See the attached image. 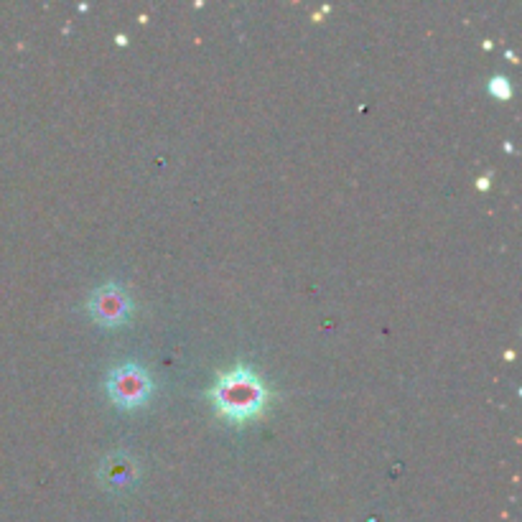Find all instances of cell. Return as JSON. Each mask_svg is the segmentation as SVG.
Segmentation results:
<instances>
[{"mask_svg":"<svg viewBox=\"0 0 522 522\" xmlns=\"http://www.w3.org/2000/svg\"><path fill=\"white\" fill-rule=\"evenodd\" d=\"M265 398H268V393H265L263 382L247 367H237V370L222 375V380L214 388V403H217L219 413L230 421H247V418L258 416Z\"/></svg>","mask_w":522,"mask_h":522,"instance_id":"obj_1","label":"cell"},{"mask_svg":"<svg viewBox=\"0 0 522 522\" xmlns=\"http://www.w3.org/2000/svg\"><path fill=\"white\" fill-rule=\"evenodd\" d=\"M107 390H110V398L123 408H138L151 398V380L141 367L123 365L113 370Z\"/></svg>","mask_w":522,"mask_h":522,"instance_id":"obj_2","label":"cell"},{"mask_svg":"<svg viewBox=\"0 0 522 522\" xmlns=\"http://www.w3.org/2000/svg\"><path fill=\"white\" fill-rule=\"evenodd\" d=\"M128 311V298L115 286L100 288V291L95 293V298H92V314H95L97 321H102V324L107 326H115L128 319Z\"/></svg>","mask_w":522,"mask_h":522,"instance_id":"obj_3","label":"cell"}]
</instances>
